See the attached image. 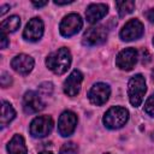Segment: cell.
I'll use <instances>...</instances> for the list:
<instances>
[{
	"label": "cell",
	"mask_w": 154,
	"mask_h": 154,
	"mask_svg": "<svg viewBox=\"0 0 154 154\" xmlns=\"http://www.w3.org/2000/svg\"><path fill=\"white\" fill-rule=\"evenodd\" d=\"M47 67L55 75H63L71 65V53L66 47H61L58 51L51 53L46 58Z\"/></svg>",
	"instance_id": "1"
},
{
	"label": "cell",
	"mask_w": 154,
	"mask_h": 154,
	"mask_svg": "<svg viewBox=\"0 0 154 154\" xmlns=\"http://www.w3.org/2000/svg\"><path fill=\"white\" fill-rule=\"evenodd\" d=\"M146 91H147V85L144 77L140 73L132 76L128 83V95L130 103L134 107H138L142 103Z\"/></svg>",
	"instance_id": "2"
},
{
	"label": "cell",
	"mask_w": 154,
	"mask_h": 154,
	"mask_svg": "<svg viewBox=\"0 0 154 154\" xmlns=\"http://www.w3.org/2000/svg\"><path fill=\"white\" fill-rule=\"evenodd\" d=\"M129 120V111L122 106H113L111 107L103 116L102 122L106 128L111 130L123 128L126 122Z\"/></svg>",
	"instance_id": "3"
},
{
	"label": "cell",
	"mask_w": 154,
	"mask_h": 154,
	"mask_svg": "<svg viewBox=\"0 0 154 154\" xmlns=\"http://www.w3.org/2000/svg\"><path fill=\"white\" fill-rule=\"evenodd\" d=\"M53 125L54 123L51 116H38L30 123V134L36 138L46 137L51 134Z\"/></svg>",
	"instance_id": "4"
},
{
	"label": "cell",
	"mask_w": 154,
	"mask_h": 154,
	"mask_svg": "<svg viewBox=\"0 0 154 154\" xmlns=\"http://www.w3.org/2000/svg\"><path fill=\"white\" fill-rule=\"evenodd\" d=\"M83 26V20L79 14L77 13H70L65 16L60 23L59 31L64 37H70L76 35Z\"/></svg>",
	"instance_id": "5"
},
{
	"label": "cell",
	"mask_w": 154,
	"mask_h": 154,
	"mask_svg": "<svg viewBox=\"0 0 154 154\" xmlns=\"http://www.w3.org/2000/svg\"><path fill=\"white\" fill-rule=\"evenodd\" d=\"M107 40V29L103 25H94L83 34L82 42L84 46H99Z\"/></svg>",
	"instance_id": "6"
},
{
	"label": "cell",
	"mask_w": 154,
	"mask_h": 154,
	"mask_svg": "<svg viewBox=\"0 0 154 154\" xmlns=\"http://www.w3.org/2000/svg\"><path fill=\"white\" fill-rule=\"evenodd\" d=\"M144 32V28H143V24L136 19V18H132L130 20H128L124 26L122 28L120 32H119V36L123 41H134V40H137L140 38Z\"/></svg>",
	"instance_id": "7"
},
{
	"label": "cell",
	"mask_w": 154,
	"mask_h": 154,
	"mask_svg": "<svg viewBox=\"0 0 154 154\" xmlns=\"http://www.w3.org/2000/svg\"><path fill=\"white\" fill-rule=\"evenodd\" d=\"M111 95V88L106 83H95L88 91V99L93 105L101 106L106 103Z\"/></svg>",
	"instance_id": "8"
},
{
	"label": "cell",
	"mask_w": 154,
	"mask_h": 154,
	"mask_svg": "<svg viewBox=\"0 0 154 154\" xmlns=\"http://www.w3.org/2000/svg\"><path fill=\"white\" fill-rule=\"evenodd\" d=\"M77 116L72 111H64L58 120V131L63 137L71 136L76 130Z\"/></svg>",
	"instance_id": "9"
},
{
	"label": "cell",
	"mask_w": 154,
	"mask_h": 154,
	"mask_svg": "<svg viewBox=\"0 0 154 154\" xmlns=\"http://www.w3.org/2000/svg\"><path fill=\"white\" fill-rule=\"evenodd\" d=\"M137 59H138V52L135 48L129 47L118 53V55L116 58V64L119 69L130 71L136 65Z\"/></svg>",
	"instance_id": "10"
},
{
	"label": "cell",
	"mask_w": 154,
	"mask_h": 154,
	"mask_svg": "<svg viewBox=\"0 0 154 154\" xmlns=\"http://www.w3.org/2000/svg\"><path fill=\"white\" fill-rule=\"evenodd\" d=\"M45 108V102L41 99V95L36 91H26L23 96V109L26 114L36 113Z\"/></svg>",
	"instance_id": "11"
},
{
	"label": "cell",
	"mask_w": 154,
	"mask_h": 154,
	"mask_svg": "<svg viewBox=\"0 0 154 154\" xmlns=\"http://www.w3.org/2000/svg\"><path fill=\"white\" fill-rule=\"evenodd\" d=\"M43 22L41 20V18H32L30 19L26 25H25V29L23 31V37L26 40V41H31V42H36L38 41L42 35H43Z\"/></svg>",
	"instance_id": "12"
},
{
	"label": "cell",
	"mask_w": 154,
	"mask_h": 154,
	"mask_svg": "<svg viewBox=\"0 0 154 154\" xmlns=\"http://www.w3.org/2000/svg\"><path fill=\"white\" fill-rule=\"evenodd\" d=\"M83 81V75L79 70H73L64 82V93L67 96H76L81 90V84Z\"/></svg>",
	"instance_id": "13"
},
{
	"label": "cell",
	"mask_w": 154,
	"mask_h": 154,
	"mask_svg": "<svg viewBox=\"0 0 154 154\" xmlns=\"http://www.w3.org/2000/svg\"><path fill=\"white\" fill-rule=\"evenodd\" d=\"M34 64V59L26 54H18L11 60V67L23 76L28 75L32 70Z\"/></svg>",
	"instance_id": "14"
},
{
	"label": "cell",
	"mask_w": 154,
	"mask_h": 154,
	"mask_svg": "<svg viewBox=\"0 0 154 154\" xmlns=\"http://www.w3.org/2000/svg\"><path fill=\"white\" fill-rule=\"evenodd\" d=\"M108 12V6L106 4H91L88 6L85 11V18L87 22L90 24H94L102 19Z\"/></svg>",
	"instance_id": "15"
},
{
	"label": "cell",
	"mask_w": 154,
	"mask_h": 154,
	"mask_svg": "<svg viewBox=\"0 0 154 154\" xmlns=\"http://www.w3.org/2000/svg\"><path fill=\"white\" fill-rule=\"evenodd\" d=\"M8 154H28V149L25 146V141L22 135L16 134L7 144Z\"/></svg>",
	"instance_id": "16"
},
{
	"label": "cell",
	"mask_w": 154,
	"mask_h": 154,
	"mask_svg": "<svg viewBox=\"0 0 154 154\" xmlns=\"http://www.w3.org/2000/svg\"><path fill=\"white\" fill-rule=\"evenodd\" d=\"M0 26H1V31L5 34L14 32L20 26V18L18 16H11V17L6 18L5 20H2Z\"/></svg>",
	"instance_id": "17"
},
{
	"label": "cell",
	"mask_w": 154,
	"mask_h": 154,
	"mask_svg": "<svg viewBox=\"0 0 154 154\" xmlns=\"http://www.w3.org/2000/svg\"><path fill=\"white\" fill-rule=\"evenodd\" d=\"M16 117V111L12 107L11 103L2 101V107H1V126H6L10 124Z\"/></svg>",
	"instance_id": "18"
},
{
	"label": "cell",
	"mask_w": 154,
	"mask_h": 154,
	"mask_svg": "<svg viewBox=\"0 0 154 154\" xmlns=\"http://www.w3.org/2000/svg\"><path fill=\"white\" fill-rule=\"evenodd\" d=\"M116 7L118 10L119 17H125L126 14L131 13L135 8V1L125 0V1H116Z\"/></svg>",
	"instance_id": "19"
},
{
	"label": "cell",
	"mask_w": 154,
	"mask_h": 154,
	"mask_svg": "<svg viewBox=\"0 0 154 154\" xmlns=\"http://www.w3.org/2000/svg\"><path fill=\"white\" fill-rule=\"evenodd\" d=\"M78 153V146L73 142H66L61 146L59 154H77Z\"/></svg>",
	"instance_id": "20"
},
{
	"label": "cell",
	"mask_w": 154,
	"mask_h": 154,
	"mask_svg": "<svg viewBox=\"0 0 154 154\" xmlns=\"http://www.w3.org/2000/svg\"><path fill=\"white\" fill-rule=\"evenodd\" d=\"M38 91H40V95L42 96H51L52 93H53V84L51 82H43L40 84L38 87Z\"/></svg>",
	"instance_id": "21"
},
{
	"label": "cell",
	"mask_w": 154,
	"mask_h": 154,
	"mask_svg": "<svg viewBox=\"0 0 154 154\" xmlns=\"http://www.w3.org/2000/svg\"><path fill=\"white\" fill-rule=\"evenodd\" d=\"M144 112L152 117H154V93L147 99L144 103Z\"/></svg>",
	"instance_id": "22"
},
{
	"label": "cell",
	"mask_w": 154,
	"mask_h": 154,
	"mask_svg": "<svg viewBox=\"0 0 154 154\" xmlns=\"http://www.w3.org/2000/svg\"><path fill=\"white\" fill-rule=\"evenodd\" d=\"M11 82H12L11 76L8 73H6V72H2V75H1V85L4 88H6V87H8L11 84Z\"/></svg>",
	"instance_id": "23"
},
{
	"label": "cell",
	"mask_w": 154,
	"mask_h": 154,
	"mask_svg": "<svg viewBox=\"0 0 154 154\" xmlns=\"http://www.w3.org/2000/svg\"><path fill=\"white\" fill-rule=\"evenodd\" d=\"M0 41H1V49H5L7 46H8V43H10V41H8V38H7V35L5 34V32H2L1 31V34H0Z\"/></svg>",
	"instance_id": "24"
},
{
	"label": "cell",
	"mask_w": 154,
	"mask_h": 154,
	"mask_svg": "<svg viewBox=\"0 0 154 154\" xmlns=\"http://www.w3.org/2000/svg\"><path fill=\"white\" fill-rule=\"evenodd\" d=\"M140 55H141V60H142L143 64H147L150 60V55H149V53H148L147 49H141Z\"/></svg>",
	"instance_id": "25"
},
{
	"label": "cell",
	"mask_w": 154,
	"mask_h": 154,
	"mask_svg": "<svg viewBox=\"0 0 154 154\" xmlns=\"http://www.w3.org/2000/svg\"><path fill=\"white\" fill-rule=\"evenodd\" d=\"M144 16L147 17V19H148L150 23H154V8L148 10V11L144 13Z\"/></svg>",
	"instance_id": "26"
},
{
	"label": "cell",
	"mask_w": 154,
	"mask_h": 154,
	"mask_svg": "<svg viewBox=\"0 0 154 154\" xmlns=\"http://www.w3.org/2000/svg\"><path fill=\"white\" fill-rule=\"evenodd\" d=\"M48 4V1H41V2H36V1H32V5L35 7H42V6H46Z\"/></svg>",
	"instance_id": "27"
},
{
	"label": "cell",
	"mask_w": 154,
	"mask_h": 154,
	"mask_svg": "<svg viewBox=\"0 0 154 154\" xmlns=\"http://www.w3.org/2000/svg\"><path fill=\"white\" fill-rule=\"evenodd\" d=\"M8 8H10V5H2L1 8H0V10H1V11H0V16H4V14L7 12Z\"/></svg>",
	"instance_id": "28"
},
{
	"label": "cell",
	"mask_w": 154,
	"mask_h": 154,
	"mask_svg": "<svg viewBox=\"0 0 154 154\" xmlns=\"http://www.w3.org/2000/svg\"><path fill=\"white\" fill-rule=\"evenodd\" d=\"M73 0H66V1H54L55 5H69V4H72Z\"/></svg>",
	"instance_id": "29"
},
{
	"label": "cell",
	"mask_w": 154,
	"mask_h": 154,
	"mask_svg": "<svg viewBox=\"0 0 154 154\" xmlns=\"http://www.w3.org/2000/svg\"><path fill=\"white\" fill-rule=\"evenodd\" d=\"M38 154H53L52 152H48V150H43V152H41V153H38Z\"/></svg>",
	"instance_id": "30"
},
{
	"label": "cell",
	"mask_w": 154,
	"mask_h": 154,
	"mask_svg": "<svg viewBox=\"0 0 154 154\" xmlns=\"http://www.w3.org/2000/svg\"><path fill=\"white\" fill-rule=\"evenodd\" d=\"M153 78H154V70H153Z\"/></svg>",
	"instance_id": "31"
},
{
	"label": "cell",
	"mask_w": 154,
	"mask_h": 154,
	"mask_svg": "<svg viewBox=\"0 0 154 154\" xmlns=\"http://www.w3.org/2000/svg\"><path fill=\"white\" fill-rule=\"evenodd\" d=\"M153 45H154V37H153Z\"/></svg>",
	"instance_id": "32"
},
{
	"label": "cell",
	"mask_w": 154,
	"mask_h": 154,
	"mask_svg": "<svg viewBox=\"0 0 154 154\" xmlns=\"http://www.w3.org/2000/svg\"><path fill=\"white\" fill-rule=\"evenodd\" d=\"M106 154H109V153H106Z\"/></svg>",
	"instance_id": "33"
}]
</instances>
